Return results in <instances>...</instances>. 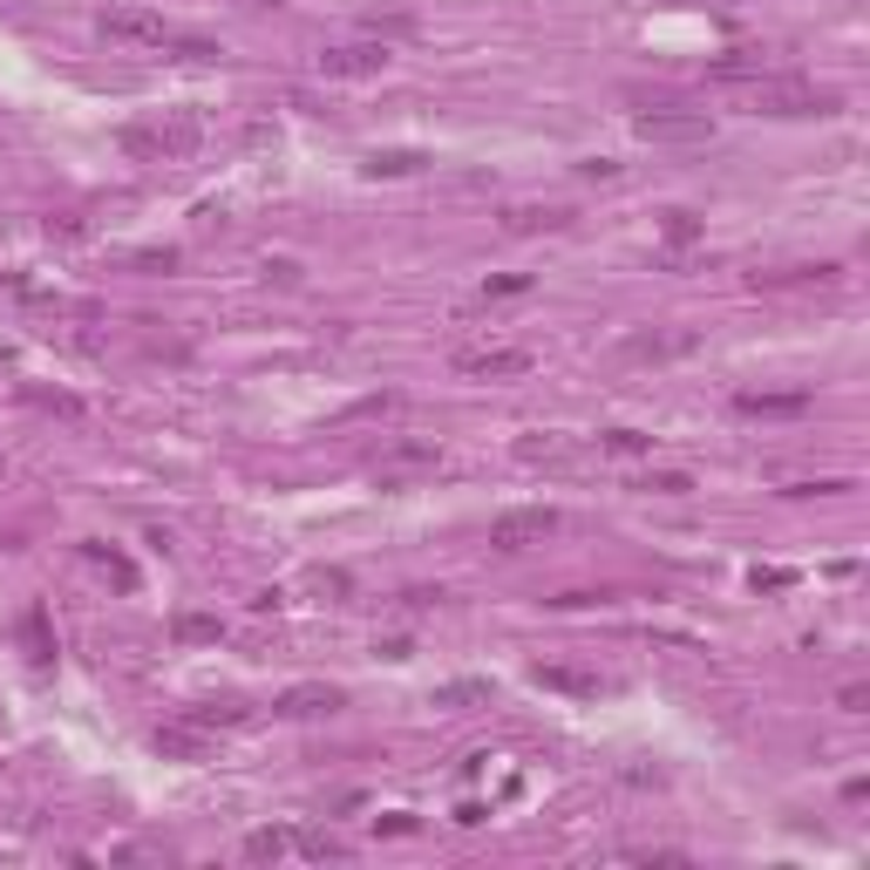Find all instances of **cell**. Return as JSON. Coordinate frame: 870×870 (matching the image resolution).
I'll use <instances>...</instances> for the list:
<instances>
[{
	"instance_id": "d6a6232c",
	"label": "cell",
	"mask_w": 870,
	"mask_h": 870,
	"mask_svg": "<svg viewBox=\"0 0 870 870\" xmlns=\"http://www.w3.org/2000/svg\"><path fill=\"white\" fill-rule=\"evenodd\" d=\"M524 286H530V272H497L490 279V293H524Z\"/></svg>"
},
{
	"instance_id": "4fadbf2b",
	"label": "cell",
	"mask_w": 870,
	"mask_h": 870,
	"mask_svg": "<svg viewBox=\"0 0 870 870\" xmlns=\"http://www.w3.org/2000/svg\"><path fill=\"white\" fill-rule=\"evenodd\" d=\"M537 687H551V694H578V701H599L605 694V680L599 674H585V667H537Z\"/></svg>"
},
{
	"instance_id": "30bf717a",
	"label": "cell",
	"mask_w": 870,
	"mask_h": 870,
	"mask_svg": "<svg viewBox=\"0 0 870 870\" xmlns=\"http://www.w3.org/2000/svg\"><path fill=\"white\" fill-rule=\"evenodd\" d=\"M734 408L741 415H762V422H782V415H809L816 395L809 388H741Z\"/></svg>"
},
{
	"instance_id": "8fae6325",
	"label": "cell",
	"mask_w": 870,
	"mask_h": 870,
	"mask_svg": "<svg viewBox=\"0 0 870 870\" xmlns=\"http://www.w3.org/2000/svg\"><path fill=\"white\" fill-rule=\"evenodd\" d=\"M769 68H776V62L762 55V48H728V55L707 62V82H734V89H741V82H755V75H769Z\"/></svg>"
},
{
	"instance_id": "2e32d148",
	"label": "cell",
	"mask_w": 870,
	"mask_h": 870,
	"mask_svg": "<svg viewBox=\"0 0 870 870\" xmlns=\"http://www.w3.org/2000/svg\"><path fill=\"white\" fill-rule=\"evenodd\" d=\"M184 721L204 728V734H218V728H245L252 707H239V701H204V707H184Z\"/></svg>"
},
{
	"instance_id": "9a60e30c",
	"label": "cell",
	"mask_w": 870,
	"mask_h": 870,
	"mask_svg": "<svg viewBox=\"0 0 870 870\" xmlns=\"http://www.w3.org/2000/svg\"><path fill=\"white\" fill-rule=\"evenodd\" d=\"M170 639H184V647H218V639H225V619H218V612H177V619H170Z\"/></svg>"
},
{
	"instance_id": "44dd1931",
	"label": "cell",
	"mask_w": 870,
	"mask_h": 870,
	"mask_svg": "<svg viewBox=\"0 0 870 870\" xmlns=\"http://www.w3.org/2000/svg\"><path fill=\"white\" fill-rule=\"evenodd\" d=\"M476 701H490V680H449V687H435V707H476Z\"/></svg>"
},
{
	"instance_id": "9c48e42d",
	"label": "cell",
	"mask_w": 870,
	"mask_h": 870,
	"mask_svg": "<svg viewBox=\"0 0 870 870\" xmlns=\"http://www.w3.org/2000/svg\"><path fill=\"white\" fill-rule=\"evenodd\" d=\"M341 707H347V694H341V687H327V680L286 687V694L272 701V714H279V721H320V714H341Z\"/></svg>"
},
{
	"instance_id": "836d02e7",
	"label": "cell",
	"mask_w": 870,
	"mask_h": 870,
	"mask_svg": "<svg viewBox=\"0 0 870 870\" xmlns=\"http://www.w3.org/2000/svg\"><path fill=\"white\" fill-rule=\"evenodd\" d=\"M266 279H279V286H299V266H293V259H272Z\"/></svg>"
},
{
	"instance_id": "8992f818",
	"label": "cell",
	"mask_w": 870,
	"mask_h": 870,
	"mask_svg": "<svg viewBox=\"0 0 870 870\" xmlns=\"http://www.w3.org/2000/svg\"><path fill=\"white\" fill-rule=\"evenodd\" d=\"M395 55H388V41H341V48H320L314 68L327 75V82H368V75H381Z\"/></svg>"
},
{
	"instance_id": "7a4b0ae2",
	"label": "cell",
	"mask_w": 870,
	"mask_h": 870,
	"mask_svg": "<svg viewBox=\"0 0 870 870\" xmlns=\"http://www.w3.org/2000/svg\"><path fill=\"white\" fill-rule=\"evenodd\" d=\"M102 35L116 48H157V55H177V62H218V41H197V35L170 28L164 14H143V8H110L102 14Z\"/></svg>"
},
{
	"instance_id": "3957f363",
	"label": "cell",
	"mask_w": 870,
	"mask_h": 870,
	"mask_svg": "<svg viewBox=\"0 0 870 870\" xmlns=\"http://www.w3.org/2000/svg\"><path fill=\"white\" fill-rule=\"evenodd\" d=\"M197 137H204V123L184 110V116H170V123H123L116 130V143L130 150V157H143V164H170V157H191L197 150Z\"/></svg>"
},
{
	"instance_id": "83f0119b",
	"label": "cell",
	"mask_w": 870,
	"mask_h": 870,
	"mask_svg": "<svg viewBox=\"0 0 870 870\" xmlns=\"http://www.w3.org/2000/svg\"><path fill=\"white\" fill-rule=\"evenodd\" d=\"M89 558H95V565H110V578L123 585V592H130V585H137V572H130V558H116L110 545H89Z\"/></svg>"
},
{
	"instance_id": "1f68e13d",
	"label": "cell",
	"mask_w": 870,
	"mask_h": 870,
	"mask_svg": "<svg viewBox=\"0 0 870 870\" xmlns=\"http://www.w3.org/2000/svg\"><path fill=\"white\" fill-rule=\"evenodd\" d=\"M137 266H150V272H170V266H177V252H170V245H164V252H137Z\"/></svg>"
},
{
	"instance_id": "e575fe53",
	"label": "cell",
	"mask_w": 870,
	"mask_h": 870,
	"mask_svg": "<svg viewBox=\"0 0 870 870\" xmlns=\"http://www.w3.org/2000/svg\"><path fill=\"white\" fill-rule=\"evenodd\" d=\"M252 8H286V0H252Z\"/></svg>"
},
{
	"instance_id": "d6986e66",
	"label": "cell",
	"mask_w": 870,
	"mask_h": 870,
	"mask_svg": "<svg viewBox=\"0 0 870 870\" xmlns=\"http://www.w3.org/2000/svg\"><path fill=\"white\" fill-rule=\"evenodd\" d=\"M428 157H422V150H374V157H368V177H415Z\"/></svg>"
},
{
	"instance_id": "6da1fadb",
	"label": "cell",
	"mask_w": 870,
	"mask_h": 870,
	"mask_svg": "<svg viewBox=\"0 0 870 870\" xmlns=\"http://www.w3.org/2000/svg\"><path fill=\"white\" fill-rule=\"evenodd\" d=\"M741 102L755 116H776V123H803V116H836L843 95L836 89H816L809 75H789V68H769L755 82H741Z\"/></svg>"
},
{
	"instance_id": "d590c367",
	"label": "cell",
	"mask_w": 870,
	"mask_h": 870,
	"mask_svg": "<svg viewBox=\"0 0 870 870\" xmlns=\"http://www.w3.org/2000/svg\"><path fill=\"white\" fill-rule=\"evenodd\" d=\"M0 476H8V463H0Z\"/></svg>"
},
{
	"instance_id": "ba28073f",
	"label": "cell",
	"mask_w": 870,
	"mask_h": 870,
	"mask_svg": "<svg viewBox=\"0 0 870 870\" xmlns=\"http://www.w3.org/2000/svg\"><path fill=\"white\" fill-rule=\"evenodd\" d=\"M530 368H537L530 347H463L456 354V374H470V381H517Z\"/></svg>"
},
{
	"instance_id": "d4e9b609",
	"label": "cell",
	"mask_w": 870,
	"mask_h": 870,
	"mask_svg": "<svg viewBox=\"0 0 870 870\" xmlns=\"http://www.w3.org/2000/svg\"><path fill=\"white\" fill-rule=\"evenodd\" d=\"M660 232H667V245H694L701 239V218L694 212H660Z\"/></svg>"
},
{
	"instance_id": "e0dca14e",
	"label": "cell",
	"mask_w": 870,
	"mask_h": 870,
	"mask_svg": "<svg viewBox=\"0 0 870 870\" xmlns=\"http://www.w3.org/2000/svg\"><path fill=\"white\" fill-rule=\"evenodd\" d=\"M503 225H510V232H565L572 212H558V204H524V212H510Z\"/></svg>"
},
{
	"instance_id": "4dcf8cb0",
	"label": "cell",
	"mask_w": 870,
	"mask_h": 870,
	"mask_svg": "<svg viewBox=\"0 0 870 870\" xmlns=\"http://www.w3.org/2000/svg\"><path fill=\"white\" fill-rule=\"evenodd\" d=\"M836 707H843V714H863V707H870V687H857V680L836 687Z\"/></svg>"
},
{
	"instance_id": "484cf974",
	"label": "cell",
	"mask_w": 870,
	"mask_h": 870,
	"mask_svg": "<svg viewBox=\"0 0 870 870\" xmlns=\"http://www.w3.org/2000/svg\"><path fill=\"white\" fill-rule=\"evenodd\" d=\"M632 490H647V497H687V490H694V483H687L680 470H667V476H639Z\"/></svg>"
},
{
	"instance_id": "7c38bea8",
	"label": "cell",
	"mask_w": 870,
	"mask_h": 870,
	"mask_svg": "<svg viewBox=\"0 0 870 870\" xmlns=\"http://www.w3.org/2000/svg\"><path fill=\"white\" fill-rule=\"evenodd\" d=\"M762 293H809V286H836V266H782V272H755Z\"/></svg>"
},
{
	"instance_id": "f546056e",
	"label": "cell",
	"mask_w": 870,
	"mask_h": 870,
	"mask_svg": "<svg viewBox=\"0 0 870 870\" xmlns=\"http://www.w3.org/2000/svg\"><path fill=\"white\" fill-rule=\"evenodd\" d=\"M28 401H41V408H55V415H82V401H75V395H48V388H28Z\"/></svg>"
},
{
	"instance_id": "5b68a950",
	"label": "cell",
	"mask_w": 870,
	"mask_h": 870,
	"mask_svg": "<svg viewBox=\"0 0 870 870\" xmlns=\"http://www.w3.org/2000/svg\"><path fill=\"white\" fill-rule=\"evenodd\" d=\"M435 470H443V449L422 443V435H401V443H388L374 456V483H381V490H408V483H422Z\"/></svg>"
},
{
	"instance_id": "277c9868",
	"label": "cell",
	"mask_w": 870,
	"mask_h": 870,
	"mask_svg": "<svg viewBox=\"0 0 870 870\" xmlns=\"http://www.w3.org/2000/svg\"><path fill=\"white\" fill-rule=\"evenodd\" d=\"M558 510L551 503H524V510H497L490 517V551H503V558H517V551H537L545 537H558Z\"/></svg>"
},
{
	"instance_id": "f1b7e54d",
	"label": "cell",
	"mask_w": 870,
	"mask_h": 870,
	"mask_svg": "<svg viewBox=\"0 0 870 870\" xmlns=\"http://www.w3.org/2000/svg\"><path fill=\"white\" fill-rule=\"evenodd\" d=\"M850 490V483H836V476H823V483H789L782 497H843Z\"/></svg>"
},
{
	"instance_id": "ac0fdd59",
	"label": "cell",
	"mask_w": 870,
	"mask_h": 870,
	"mask_svg": "<svg viewBox=\"0 0 870 870\" xmlns=\"http://www.w3.org/2000/svg\"><path fill=\"white\" fill-rule=\"evenodd\" d=\"M245 857H252V863H279V857H293V830H252V836H245Z\"/></svg>"
},
{
	"instance_id": "ffe728a7",
	"label": "cell",
	"mask_w": 870,
	"mask_h": 870,
	"mask_svg": "<svg viewBox=\"0 0 870 870\" xmlns=\"http://www.w3.org/2000/svg\"><path fill=\"white\" fill-rule=\"evenodd\" d=\"M293 850L314 857V863H327V857H347V843H341L334 830H293Z\"/></svg>"
},
{
	"instance_id": "603a6c76",
	"label": "cell",
	"mask_w": 870,
	"mask_h": 870,
	"mask_svg": "<svg viewBox=\"0 0 870 870\" xmlns=\"http://www.w3.org/2000/svg\"><path fill=\"white\" fill-rule=\"evenodd\" d=\"M599 449H605V456H647V449H653V435H639V428H605V435H599Z\"/></svg>"
},
{
	"instance_id": "7402d4cb",
	"label": "cell",
	"mask_w": 870,
	"mask_h": 870,
	"mask_svg": "<svg viewBox=\"0 0 870 870\" xmlns=\"http://www.w3.org/2000/svg\"><path fill=\"white\" fill-rule=\"evenodd\" d=\"M687 347H694L687 334H667V341H660V334H639V341H626V354H639V361H667V354H687Z\"/></svg>"
},
{
	"instance_id": "5bb4252c",
	"label": "cell",
	"mask_w": 870,
	"mask_h": 870,
	"mask_svg": "<svg viewBox=\"0 0 870 870\" xmlns=\"http://www.w3.org/2000/svg\"><path fill=\"white\" fill-rule=\"evenodd\" d=\"M157 755L204 762V755H212V734H204V728H191V721H170V728H157Z\"/></svg>"
},
{
	"instance_id": "4316f807",
	"label": "cell",
	"mask_w": 870,
	"mask_h": 870,
	"mask_svg": "<svg viewBox=\"0 0 870 870\" xmlns=\"http://www.w3.org/2000/svg\"><path fill=\"white\" fill-rule=\"evenodd\" d=\"M21 639L35 647V660H48V653H55V639H48V619H41V605L28 612V619H21Z\"/></svg>"
},
{
	"instance_id": "cb8c5ba5",
	"label": "cell",
	"mask_w": 870,
	"mask_h": 870,
	"mask_svg": "<svg viewBox=\"0 0 870 870\" xmlns=\"http://www.w3.org/2000/svg\"><path fill=\"white\" fill-rule=\"evenodd\" d=\"M517 456L524 463H565V435H524Z\"/></svg>"
},
{
	"instance_id": "52a82bcc",
	"label": "cell",
	"mask_w": 870,
	"mask_h": 870,
	"mask_svg": "<svg viewBox=\"0 0 870 870\" xmlns=\"http://www.w3.org/2000/svg\"><path fill=\"white\" fill-rule=\"evenodd\" d=\"M647 143H707L714 137V116L707 110H647L632 123Z\"/></svg>"
}]
</instances>
